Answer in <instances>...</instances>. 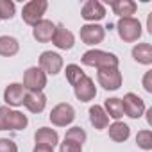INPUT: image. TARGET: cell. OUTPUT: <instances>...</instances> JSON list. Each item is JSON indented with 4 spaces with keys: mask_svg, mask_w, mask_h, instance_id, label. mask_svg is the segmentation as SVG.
Here are the masks:
<instances>
[{
    "mask_svg": "<svg viewBox=\"0 0 152 152\" xmlns=\"http://www.w3.org/2000/svg\"><path fill=\"white\" fill-rule=\"evenodd\" d=\"M79 36H81V41L86 45H99L106 38V27L99 23H86L81 27Z\"/></svg>",
    "mask_w": 152,
    "mask_h": 152,
    "instance_id": "obj_7",
    "label": "cell"
},
{
    "mask_svg": "<svg viewBox=\"0 0 152 152\" xmlns=\"http://www.w3.org/2000/svg\"><path fill=\"white\" fill-rule=\"evenodd\" d=\"M116 31H118L120 39H124L125 43L138 41L141 38V32H143L140 20H136L134 16L132 18H120L116 23Z\"/></svg>",
    "mask_w": 152,
    "mask_h": 152,
    "instance_id": "obj_2",
    "label": "cell"
},
{
    "mask_svg": "<svg viewBox=\"0 0 152 152\" xmlns=\"http://www.w3.org/2000/svg\"><path fill=\"white\" fill-rule=\"evenodd\" d=\"M109 6L113 13L120 18H132V15L138 9L136 2H132V0H113V2H109Z\"/></svg>",
    "mask_w": 152,
    "mask_h": 152,
    "instance_id": "obj_17",
    "label": "cell"
},
{
    "mask_svg": "<svg viewBox=\"0 0 152 152\" xmlns=\"http://www.w3.org/2000/svg\"><path fill=\"white\" fill-rule=\"evenodd\" d=\"M148 32L152 34V13L148 15Z\"/></svg>",
    "mask_w": 152,
    "mask_h": 152,
    "instance_id": "obj_33",
    "label": "cell"
},
{
    "mask_svg": "<svg viewBox=\"0 0 152 152\" xmlns=\"http://www.w3.org/2000/svg\"><path fill=\"white\" fill-rule=\"evenodd\" d=\"M48 7V2L47 0H31L27 2L22 9V20L27 23V25H36L38 22L43 20V15Z\"/></svg>",
    "mask_w": 152,
    "mask_h": 152,
    "instance_id": "obj_3",
    "label": "cell"
},
{
    "mask_svg": "<svg viewBox=\"0 0 152 152\" xmlns=\"http://www.w3.org/2000/svg\"><path fill=\"white\" fill-rule=\"evenodd\" d=\"M32 152H54L52 147H47V145H36Z\"/></svg>",
    "mask_w": 152,
    "mask_h": 152,
    "instance_id": "obj_32",
    "label": "cell"
},
{
    "mask_svg": "<svg viewBox=\"0 0 152 152\" xmlns=\"http://www.w3.org/2000/svg\"><path fill=\"white\" fill-rule=\"evenodd\" d=\"M20 50V43L13 36H0V56L4 57H13Z\"/></svg>",
    "mask_w": 152,
    "mask_h": 152,
    "instance_id": "obj_22",
    "label": "cell"
},
{
    "mask_svg": "<svg viewBox=\"0 0 152 152\" xmlns=\"http://www.w3.org/2000/svg\"><path fill=\"white\" fill-rule=\"evenodd\" d=\"M59 152H83V147L77 143H72V141H63L59 145Z\"/></svg>",
    "mask_w": 152,
    "mask_h": 152,
    "instance_id": "obj_29",
    "label": "cell"
},
{
    "mask_svg": "<svg viewBox=\"0 0 152 152\" xmlns=\"http://www.w3.org/2000/svg\"><path fill=\"white\" fill-rule=\"evenodd\" d=\"M0 152H18V145L9 138H0Z\"/></svg>",
    "mask_w": 152,
    "mask_h": 152,
    "instance_id": "obj_28",
    "label": "cell"
},
{
    "mask_svg": "<svg viewBox=\"0 0 152 152\" xmlns=\"http://www.w3.org/2000/svg\"><path fill=\"white\" fill-rule=\"evenodd\" d=\"M122 104H124V113H125L129 118L138 120V118L143 116V113H145V102H143V99L138 97L136 93H125V97L122 99Z\"/></svg>",
    "mask_w": 152,
    "mask_h": 152,
    "instance_id": "obj_8",
    "label": "cell"
},
{
    "mask_svg": "<svg viewBox=\"0 0 152 152\" xmlns=\"http://www.w3.org/2000/svg\"><path fill=\"white\" fill-rule=\"evenodd\" d=\"M23 106L31 111V113H41L47 106V97L43 95V91H27L25 99H23Z\"/></svg>",
    "mask_w": 152,
    "mask_h": 152,
    "instance_id": "obj_15",
    "label": "cell"
},
{
    "mask_svg": "<svg viewBox=\"0 0 152 152\" xmlns=\"http://www.w3.org/2000/svg\"><path fill=\"white\" fill-rule=\"evenodd\" d=\"M104 111H106V115H107V116H111V118H115V120L118 122V120L125 115V113H124L122 99H116V97L107 99V100L104 102Z\"/></svg>",
    "mask_w": 152,
    "mask_h": 152,
    "instance_id": "obj_23",
    "label": "cell"
},
{
    "mask_svg": "<svg viewBox=\"0 0 152 152\" xmlns=\"http://www.w3.org/2000/svg\"><path fill=\"white\" fill-rule=\"evenodd\" d=\"M86 138H88L86 131H84L83 127H79V125H75V127L68 129V131H66V136H64V140H66V141L77 143V145H81V147H83V143L86 141Z\"/></svg>",
    "mask_w": 152,
    "mask_h": 152,
    "instance_id": "obj_25",
    "label": "cell"
},
{
    "mask_svg": "<svg viewBox=\"0 0 152 152\" xmlns=\"http://www.w3.org/2000/svg\"><path fill=\"white\" fill-rule=\"evenodd\" d=\"M23 99H25V88H23V84H20V83L9 84V86L6 88V91H4V100H6V104H9V106H13V107L22 106V104H23Z\"/></svg>",
    "mask_w": 152,
    "mask_h": 152,
    "instance_id": "obj_14",
    "label": "cell"
},
{
    "mask_svg": "<svg viewBox=\"0 0 152 152\" xmlns=\"http://www.w3.org/2000/svg\"><path fill=\"white\" fill-rule=\"evenodd\" d=\"M54 31H56V23H52L50 20H41L32 27V36L38 43H48L52 41Z\"/></svg>",
    "mask_w": 152,
    "mask_h": 152,
    "instance_id": "obj_13",
    "label": "cell"
},
{
    "mask_svg": "<svg viewBox=\"0 0 152 152\" xmlns=\"http://www.w3.org/2000/svg\"><path fill=\"white\" fill-rule=\"evenodd\" d=\"M7 115H9V107L7 106H0V131H6Z\"/></svg>",
    "mask_w": 152,
    "mask_h": 152,
    "instance_id": "obj_30",
    "label": "cell"
},
{
    "mask_svg": "<svg viewBox=\"0 0 152 152\" xmlns=\"http://www.w3.org/2000/svg\"><path fill=\"white\" fill-rule=\"evenodd\" d=\"M109 138L113 140V141H116V143H124V141H127L129 140V136H131V127L127 125V124H124V122H115V124H111L109 125Z\"/></svg>",
    "mask_w": 152,
    "mask_h": 152,
    "instance_id": "obj_19",
    "label": "cell"
},
{
    "mask_svg": "<svg viewBox=\"0 0 152 152\" xmlns=\"http://www.w3.org/2000/svg\"><path fill=\"white\" fill-rule=\"evenodd\" d=\"M39 68L48 75H57L63 70V57L57 52L47 50L39 56Z\"/></svg>",
    "mask_w": 152,
    "mask_h": 152,
    "instance_id": "obj_9",
    "label": "cell"
},
{
    "mask_svg": "<svg viewBox=\"0 0 152 152\" xmlns=\"http://www.w3.org/2000/svg\"><path fill=\"white\" fill-rule=\"evenodd\" d=\"M34 141L36 145H47V147H56L59 143V134L56 129H50V127H39L34 134Z\"/></svg>",
    "mask_w": 152,
    "mask_h": 152,
    "instance_id": "obj_16",
    "label": "cell"
},
{
    "mask_svg": "<svg viewBox=\"0 0 152 152\" xmlns=\"http://www.w3.org/2000/svg\"><path fill=\"white\" fill-rule=\"evenodd\" d=\"M83 64L86 66H93L97 70H109V68H118V57L111 52H104V50H99V48H93V50H88L83 54L81 57Z\"/></svg>",
    "mask_w": 152,
    "mask_h": 152,
    "instance_id": "obj_1",
    "label": "cell"
},
{
    "mask_svg": "<svg viewBox=\"0 0 152 152\" xmlns=\"http://www.w3.org/2000/svg\"><path fill=\"white\" fill-rule=\"evenodd\" d=\"M97 81L99 84L107 90V91H115L122 86V72L118 68H109V70H99L97 72Z\"/></svg>",
    "mask_w": 152,
    "mask_h": 152,
    "instance_id": "obj_6",
    "label": "cell"
},
{
    "mask_svg": "<svg viewBox=\"0 0 152 152\" xmlns=\"http://www.w3.org/2000/svg\"><path fill=\"white\" fill-rule=\"evenodd\" d=\"M16 6L11 0H0V20H11L15 16Z\"/></svg>",
    "mask_w": 152,
    "mask_h": 152,
    "instance_id": "obj_27",
    "label": "cell"
},
{
    "mask_svg": "<svg viewBox=\"0 0 152 152\" xmlns=\"http://www.w3.org/2000/svg\"><path fill=\"white\" fill-rule=\"evenodd\" d=\"M81 16L86 20V22H99L106 16V7L99 2V0H88V2L83 6V11H81Z\"/></svg>",
    "mask_w": 152,
    "mask_h": 152,
    "instance_id": "obj_12",
    "label": "cell"
},
{
    "mask_svg": "<svg viewBox=\"0 0 152 152\" xmlns=\"http://www.w3.org/2000/svg\"><path fill=\"white\" fill-rule=\"evenodd\" d=\"M48 118H50V122H52L56 127H66V125H70V124L75 120V109H73L70 104L61 102V104H57V106L50 111Z\"/></svg>",
    "mask_w": 152,
    "mask_h": 152,
    "instance_id": "obj_5",
    "label": "cell"
},
{
    "mask_svg": "<svg viewBox=\"0 0 152 152\" xmlns=\"http://www.w3.org/2000/svg\"><path fill=\"white\" fill-rule=\"evenodd\" d=\"M136 145L141 150H152V131L143 129L136 134Z\"/></svg>",
    "mask_w": 152,
    "mask_h": 152,
    "instance_id": "obj_26",
    "label": "cell"
},
{
    "mask_svg": "<svg viewBox=\"0 0 152 152\" xmlns=\"http://www.w3.org/2000/svg\"><path fill=\"white\" fill-rule=\"evenodd\" d=\"M47 86V73L39 66H31L23 73V88L29 91H43Z\"/></svg>",
    "mask_w": 152,
    "mask_h": 152,
    "instance_id": "obj_4",
    "label": "cell"
},
{
    "mask_svg": "<svg viewBox=\"0 0 152 152\" xmlns=\"http://www.w3.org/2000/svg\"><path fill=\"white\" fill-rule=\"evenodd\" d=\"M52 43L61 48V50H72L73 45H75V36L63 25H56V31H54V36H52Z\"/></svg>",
    "mask_w": 152,
    "mask_h": 152,
    "instance_id": "obj_11",
    "label": "cell"
},
{
    "mask_svg": "<svg viewBox=\"0 0 152 152\" xmlns=\"http://www.w3.org/2000/svg\"><path fill=\"white\" fill-rule=\"evenodd\" d=\"M64 75H66V81H68L72 86H75L77 83H81V81L86 77V73L83 72V68H81L79 64H68L66 70H64Z\"/></svg>",
    "mask_w": 152,
    "mask_h": 152,
    "instance_id": "obj_24",
    "label": "cell"
},
{
    "mask_svg": "<svg viewBox=\"0 0 152 152\" xmlns=\"http://www.w3.org/2000/svg\"><path fill=\"white\" fill-rule=\"evenodd\" d=\"M143 88L147 93H152V70L143 75Z\"/></svg>",
    "mask_w": 152,
    "mask_h": 152,
    "instance_id": "obj_31",
    "label": "cell"
},
{
    "mask_svg": "<svg viewBox=\"0 0 152 152\" xmlns=\"http://www.w3.org/2000/svg\"><path fill=\"white\" fill-rule=\"evenodd\" d=\"M132 57L140 64H152V45L150 43H138L132 48Z\"/></svg>",
    "mask_w": 152,
    "mask_h": 152,
    "instance_id": "obj_20",
    "label": "cell"
},
{
    "mask_svg": "<svg viewBox=\"0 0 152 152\" xmlns=\"http://www.w3.org/2000/svg\"><path fill=\"white\" fill-rule=\"evenodd\" d=\"M27 124H29V118L23 113L9 109V115H7V120H6V131H9V129L11 131H22V129L27 127Z\"/></svg>",
    "mask_w": 152,
    "mask_h": 152,
    "instance_id": "obj_21",
    "label": "cell"
},
{
    "mask_svg": "<svg viewBox=\"0 0 152 152\" xmlns=\"http://www.w3.org/2000/svg\"><path fill=\"white\" fill-rule=\"evenodd\" d=\"M90 124L95 127V129H99V131H102V129H107V125H109V116L106 115V111H104V107L102 106H91L90 107Z\"/></svg>",
    "mask_w": 152,
    "mask_h": 152,
    "instance_id": "obj_18",
    "label": "cell"
},
{
    "mask_svg": "<svg viewBox=\"0 0 152 152\" xmlns=\"http://www.w3.org/2000/svg\"><path fill=\"white\" fill-rule=\"evenodd\" d=\"M73 93H75V97H77V100L90 102V100H93L97 97V86H95L93 79L86 75L81 83H77L73 86Z\"/></svg>",
    "mask_w": 152,
    "mask_h": 152,
    "instance_id": "obj_10",
    "label": "cell"
}]
</instances>
